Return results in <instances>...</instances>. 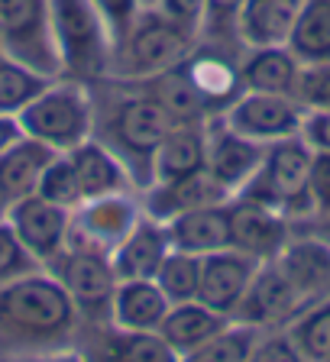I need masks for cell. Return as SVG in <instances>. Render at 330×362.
I'll return each mask as SVG.
<instances>
[{
	"label": "cell",
	"mask_w": 330,
	"mask_h": 362,
	"mask_svg": "<svg viewBox=\"0 0 330 362\" xmlns=\"http://www.w3.org/2000/svg\"><path fill=\"white\" fill-rule=\"evenodd\" d=\"M246 362H308V359H305L301 349L292 343L288 330H269L266 337L259 333V339H256V346Z\"/></svg>",
	"instance_id": "38"
},
{
	"label": "cell",
	"mask_w": 330,
	"mask_h": 362,
	"mask_svg": "<svg viewBox=\"0 0 330 362\" xmlns=\"http://www.w3.org/2000/svg\"><path fill=\"white\" fill-rule=\"evenodd\" d=\"M185 49H188L185 26L165 20H149L130 36L127 52L140 71H156V68H165L169 62H175Z\"/></svg>",
	"instance_id": "22"
},
{
	"label": "cell",
	"mask_w": 330,
	"mask_h": 362,
	"mask_svg": "<svg viewBox=\"0 0 330 362\" xmlns=\"http://www.w3.org/2000/svg\"><path fill=\"white\" fill-rule=\"evenodd\" d=\"M285 220L272 207L253 201H240L237 207H230V246L246 256L272 262L285 249Z\"/></svg>",
	"instance_id": "10"
},
{
	"label": "cell",
	"mask_w": 330,
	"mask_h": 362,
	"mask_svg": "<svg viewBox=\"0 0 330 362\" xmlns=\"http://www.w3.org/2000/svg\"><path fill=\"white\" fill-rule=\"evenodd\" d=\"M156 285L169 298V304H185L198 301V285H201V256L195 252H181V249H169V256L162 259L156 272Z\"/></svg>",
	"instance_id": "30"
},
{
	"label": "cell",
	"mask_w": 330,
	"mask_h": 362,
	"mask_svg": "<svg viewBox=\"0 0 330 362\" xmlns=\"http://www.w3.org/2000/svg\"><path fill=\"white\" fill-rule=\"evenodd\" d=\"M78 310L49 272H30L0 285V353L33 356L68 349L78 330Z\"/></svg>",
	"instance_id": "1"
},
{
	"label": "cell",
	"mask_w": 330,
	"mask_h": 362,
	"mask_svg": "<svg viewBox=\"0 0 330 362\" xmlns=\"http://www.w3.org/2000/svg\"><path fill=\"white\" fill-rule=\"evenodd\" d=\"M172 129H175V120L152 98L127 100L120 117H117V133H120L123 146L130 152H136V156H152Z\"/></svg>",
	"instance_id": "18"
},
{
	"label": "cell",
	"mask_w": 330,
	"mask_h": 362,
	"mask_svg": "<svg viewBox=\"0 0 330 362\" xmlns=\"http://www.w3.org/2000/svg\"><path fill=\"white\" fill-rule=\"evenodd\" d=\"M169 230L159 223H140L136 220L133 230L123 236L117 246L110 249V265L117 281L123 279H156L162 259L169 256Z\"/></svg>",
	"instance_id": "12"
},
{
	"label": "cell",
	"mask_w": 330,
	"mask_h": 362,
	"mask_svg": "<svg viewBox=\"0 0 330 362\" xmlns=\"http://www.w3.org/2000/svg\"><path fill=\"white\" fill-rule=\"evenodd\" d=\"M49 275L65 288L72 298L78 317L88 324L110 320V301L117 291V275L107 252L81 246H65L59 256L49 262Z\"/></svg>",
	"instance_id": "3"
},
{
	"label": "cell",
	"mask_w": 330,
	"mask_h": 362,
	"mask_svg": "<svg viewBox=\"0 0 330 362\" xmlns=\"http://www.w3.org/2000/svg\"><path fill=\"white\" fill-rule=\"evenodd\" d=\"M259 333L263 330L233 320L217 337L204 339L201 346H195L191 353L181 356V362H246L256 346V339H259Z\"/></svg>",
	"instance_id": "31"
},
{
	"label": "cell",
	"mask_w": 330,
	"mask_h": 362,
	"mask_svg": "<svg viewBox=\"0 0 330 362\" xmlns=\"http://www.w3.org/2000/svg\"><path fill=\"white\" fill-rule=\"evenodd\" d=\"M36 194L42 197V201L55 204V207H65V211L84 201L78 175H75V168H72V158H52V162H49V168H45L42 178H39Z\"/></svg>",
	"instance_id": "33"
},
{
	"label": "cell",
	"mask_w": 330,
	"mask_h": 362,
	"mask_svg": "<svg viewBox=\"0 0 330 362\" xmlns=\"http://www.w3.org/2000/svg\"><path fill=\"white\" fill-rule=\"evenodd\" d=\"M45 0H0V36L20 52H42Z\"/></svg>",
	"instance_id": "27"
},
{
	"label": "cell",
	"mask_w": 330,
	"mask_h": 362,
	"mask_svg": "<svg viewBox=\"0 0 330 362\" xmlns=\"http://www.w3.org/2000/svg\"><path fill=\"white\" fill-rule=\"evenodd\" d=\"M305 123L301 104L288 94H249L230 110V129L246 139H285Z\"/></svg>",
	"instance_id": "8"
},
{
	"label": "cell",
	"mask_w": 330,
	"mask_h": 362,
	"mask_svg": "<svg viewBox=\"0 0 330 362\" xmlns=\"http://www.w3.org/2000/svg\"><path fill=\"white\" fill-rule=\"evenodd\" d=\"M233 320L227 314H217V310L204 308L201 301H185V304H172L165 320L159 324V333L169 346L178 356L191 353L195 346H201L204 339L217 337L224 327H230Z\"/></svg>",
	"instance_id": "17"
},
{
	"label": "cell",
	"mask_w": 330,
	"mask_h": 362,
	"mask_svg": "<svg viewBox=\"0 0 330 362\" xmlns=\"http://www.w3.org/2000/svg\"><path fill=\"white\" fill-rule=\"evenodd\" d=\"M272 262L285 272V279L298 288L308 304L327 298L330 291V246L324 240H298L285 243Z\"/></svg>",
	"instance_id": "16"
},
{
	"label": "cell",
	"mask_w": 330,
	"mask_h": 362,
	"mask_svg": "<svg viewBox=\"0 0 330 362\" xmlns=\"http://www.w3.org/2000/svg\"><path fill=\"white\" fill-rule=\"evenodd\" d=\"M259 265H263L259 259L246 256V252H240V249H233V246L201 256L198 301H201L204 308L217 310V314L233 317V310H237L240 298L246 294V288Z\"/></svg>",
	"instance_id": "6"
},
{
	"label": "cell",
	"mask_w": 330,
	"mask_h": 362,
	"mask_svg": "<svg viewBox=\"0 0 330 362\" xmlns=\"http://www.w3.org/2000/svg\"><path fill=\"white\" fill-rule=\"evenodd\" d=\"M224 201H227L224 185L210 172H198L181 181H172V185H162V191L152 197V214L172 220L185 211H198V207H210V204H224Z\"/></svg>",
	"instance_id": "23"
},
{
	"label": "cell",
	"mask_w": 330,
	"mask_h": 362,
	"mask_svg": "<svg viewBox=\"0 0 330 362\" xmlns=\"http://www.w3.org/2000/svg\"><path fill=\"white\" fill-rule=\"evenodd\" d=\"M305 0H243V36L256 49L285 45Z\"/></svg>",
	"instance_id": "20"
},
{
	"label": "cell",
	"mask_w": 330,
	"mask_h": 362,
	"mask_svg": "<svg viewBox=\"0 0 330 362\" xmlns=\"http://www.w3.org/2000/svg\"><path fill=\"white\" fill-rule=\"evenodd\" d=\"M292 98L311 110H330V62H311L298 68Z\"/></svg>",
	"instance_id": "36"
},
{
	"label": "cell",
	"mask_w": 330,
	"mask_h": 362,
	"mask_svg": "<svg viewBox=\"0 0 330 362\" xmlns=\"http://www.w3.org/2000/svg\"><path fill=\"white\" fill-rule=\"evenodd\" d=\"M36 269H39V262L16 240L13 226L0 220V285H7V281L20 279V275H30Z\"/></svg>",
	"instance_id": "37"
},
{
	"label": "cell",
	"mask_w": 330,
	"mask_h": 362,
	"mask_svg": "<svg viewBox=\"0 0 330 362\" xmlns=\"http://www.w3.org/2000/svg\"><path fill=\"white\" fill-rule=\"evenodd\" d=\"M301 129H305V143L311 149L330 152V110H311L301 123Z\"/></svg>",
	"instance_id": "40"
},
{
	"label": "cell",
	"mask_w": 330,
	"mask_h": 362,
	"mask_svg": "<svg viewBox=\"0 0 330 362\" xmlns=\"http://www.w3.org/2000/svg\"><path fill=\"white\" fill-rule=\"evenodd\" d=\"M165 10L178 26H191V23L201 16L204 0H165Z\"/></svg>",
	"instance_id": "41"
},
{
	"label": "cell",
	"mask_w": 330,
	"mask_h": 362,
	"mask_svg": "<svg viewBox=\"0 0 330 362\" xmlns=\"http://www.w3.org/2000/svg\"><path fill=\"white\" fill-rule=\"evenodd\" d=\"M10 226L16 240L26 246L39 265H49L68 243V214L65 207L42 201L39 194H30L23 201L10 204Z\"/></svg>",
	"instance_id": "7"
},
{
	"label": "cell",
	"mask_w": 330,
	"mask_h": 362,
	"mask_svg": "<svg viewBox=\"0 0 330 362\" xmlns=\"http://www.w3.org/2000/svg\"><path fill=\"white\" fill-rule=\"evenodd\" d=\"M55 36L72 71H94L101 65V30L88 0H52Z\"/></svg>",
	"instance_id": "9"
},
{
	"label": "cell",
	"mask_w": 330,
	"mask_h": 362,
	"mask_svg": "<svg viewBox=\"0 0 330 362\" xmlns=\"http://www.w3.org/2000/svg\"><path fill=\"white\" fill-rule=\"evenodd\" d=\"M20 129L52 149H75L88 133V104L78 90H42L20 110Z\"/></svg>",
	"instance_id": "5"
},
{
	"label": "cell",
	"mask_w": 330,
	"mask_h": 362,
	"mask_svg": "<svg viewBox=\"0 0 330 362\" xmlns=\"http://www.w3.org/2000/svg\"><path fill=\"white\" fill-rule=\"evenodd\" d=\"M88 362H181L159 330H120L113 327L101 337L98 353H84Z\"/></svg>",
	"instance_id": "19"
},
{
	"label": "cell",
	"mask_w": 330,
	"mask_h": 362,
	"mask_svg": "<svg viewBox=\"0 0 330 362\" xmlns=\"http://www.w3.org/2000/svg\"><path fill=\"white\" fill-rule=\"evenodd\" d=\"M169 308L156 279H123L110 301V324L120 330H159Z\"/></svg>",
	"instance_id": "15"
},
{
	"label": "cell",
	"mask_w": 330,
	"mask_h": 362,
	"mask_svg": "<svg viewBox=\"0 0 330 362\" xmlns=\"http://www.w3.org/2000/svg\"><path fill=\"white\" fill-rule=\"evenodd\" d=\"M285 45L305 65L330 62V0H305Z\"/></svg>",
	"instance_id": "26"
},
{
	"label": "cell",
	"mask_w": 330,
	"mask_h": 362,
	"mask_svg": "<svg viewBox=\"0 0 330 362\" xmlns=\"http://www.w3.org/2000/svg\"><path fill=\"white\" fill-rule=\"evenodd\" d=\"M188 81L201 100H227L237 90V71L220 59H198L188 68Z\"/></svg>",
	"instance_id": "34"
},
{
	"label": "cell",
	"mask_w": 330,
	"mask_h": 362,
	"mask_svg": "<svg viewBox=\"0 0 330 362\" xmlns=\"http://www.w3.org/2000/svg\"><path fill=\"white\" fill-rule=\"evenodd\" d=\"M259 165H263V152H259L256 139H246V136L233 133V129L220 133L207 152V172L227 191L243 185L246 178H253L259 172Z\"/></svg>",
	"instance_id": "21"
},
{
	"label": "cell",
	"mask_w": 330,
	"mask_h": 362,
	"mask_svg": "<svg viewBox=\"0 0 330 362\" xmlns=\"http://www.w3.org/2000/svg\"><path fill=\"white\" fill-rule=\"evenodd\" d=\"M308 194L317 214H330V152H321V149L311 152Z\"/></svg>",
	"instance_id": "39"
},
{
	"label": "cell",
	"mask_w": 330,
	"mask_h": 362,
	"mask_svg": "<svg viewBox=\"0 0 330 362\" xmlns=\"http://www.w3.org/2000/svg\"><path fill=\"white\" fill-rule=\"evenodd\" d=\"M52 146L39 143V139H16L13 146L0 152V201L16 204L23 197L36 194L39 178L52 162Z\"/></svg>",
	"instance_id": "14"
},
{
	"label": "cell",
	"mask_w": 330,
	"mask_h": 362,
	"mask_svg": "<svg viewBox=\"0 0 330 362\" xmlns=\"http://www.w3.org/2000/svg\"><path fill=\"white\" fill-rule=\"evenodd\" d=\"M308 168H311V146L298 136L275 139L259 175L253 178V188L243 194V201L263 204L272 211L308 214L314 211L308 194Z\"/></svg>",
	"instance_id": "2"
},
{
	"label": "cell",
	"mask_w": 330,
	"mask_h": 362,
	"mask_svg": "<svg viewBox=\"0 0 330 362\" xmlns=\"http://www.w3.org/2000/svg\"><path fill=\"white\" fill-rule=\"evenodd\" d=\"M4 214H7V204L0 201V220H4Z\"/></svg>",
	"instance_id": "46"
},
{
	"label": "cell",
	"mask_w": 330,
	"mask_h": 362,
	"mask_svg": "<svg viewBox=\"0 0 330 362\" xmlns=\"http://www.w3.org/2000/svg\"><path fill=\"white\" fill-rule=\"evenodd\" d=\"M207 4H210V13L214 16H227L237 7H243V0H207Z\"/></svg>",
	"instance_id": "45"
},
{
	"label": "cell",
	"mask_w": 330,
	"mask_h": 362,
	"mask_svg": "<svg viewBox=\"0 0 330 362\" xmlns=\"http://www.w3.org/2000/svg\"><path fill=\"white\" fill-rule=\"evenodd\" d=\"M305 308H308V301L285 279V272L275 262H263L256 269L253 281H249L246 294L240 298L230 320L256 327V330H278V327L292 324Z\"/></svg>",
	"instance_id": "4"
},
{
	"label": "cell",
	"mask_w": 330,
	"mask_h": 362,
	"mask_svg": "<svg viewBox=\"0 0 330 362\" xmlns=\"http://www.w3.org/2000/svg\"><path fill=\"white\" fill-rule=\"evenodd\" d=\"M204 165V139L188 127H178L165 136L156 149L152 168H156L159 185H172L188 175H198Z\"/></svg>",
	"instance_id": "25"
},
{
	"label": "cell",
	"mask_w": 330,
	"mask_h": 362,
	"mask_svg": "<svg viewBox=\"0 0 330 362\" xmlns=\"http://www.w3.org/2000/svg\"><path fill=\"white\" fill-rule=\"evenodd\" d=\"M133 223H136V211L130 201H123V197H117V194L94 197V201H88V207L78 214L75 236H81V240L65 243V246L98 249V252L110 256V249L133 230Z\"/></svg>",
	"instance_id": "11"
},
{
	"label": "cell",
	"mask_w": 330,
	"mask_h": 362,
	"mask_svg": "<svg viewBox=\"0 0 330 362\" xmlns=\"http://www.w3.org/2000/svg\"><path fill=\"white\" fill-rule=\"evenodd\" d=\"M101 7H104V13L110 16V23L120 30V26H127L130 16H133V0H98Z\"/></svg>",
	"instance_id": "43"
},
{
	"label": "cell",
	"mask_w": 330,
	"mask_h": 362,
	"mask_svg": "<svg viewBox=\"0 0 330 362\" xmlns=\"http://www.w3.org/2000/svg\"><path fill=\"white\" fill-rule=\"evenodd\" d=\"M288 337L308 362H330V294L295 317L288 324Z\"/></svg>",
	"instance_id": "29"
},
{
	"label": "cell",
	"mask_w": 330,
	"mask_h": 362,
	"mask_svg": "<svg viewBox=\"0 0 330 362\" xmlns=\"http://www.w3.org/2000/svg\"><path fill=\"white\" fill-rule=\"evenodd\" d=\"M16 139H20V123L10 120V113H0V152L13 146Z\"/></svg>",
	"instance_id": "44"
},
{
	"label": "cell",
	"mask_w": 330,
	"mask_h": 362,
	"mask_svg": "<svg viewBox=\"0 0 330 362\" xmlns=\"http://www.w3.org/2000/svg\"><path fill=\"white\" fill-rule=\"evenodd\" d=\"M7 362H88L81 349H52V353L33 356H7Z\"/></svg>",
	"instance_id": "42"
},
{
	"label": "cell",
	"mask_w": 330,
	"mask_h": 362,
	"mask_svg": "<svg viewBox=\"0 0 330 362\" xmlns=\"http://www.w3.org/2000/svg\"><path fill=\"white\" fill-rule=\"evenodd\" d=\"M172 249L207 256L217 249L230 246V207L227 204H210L198 211H185L165 223Z\"/></svg>",
	"instance_id": "13"
},
{
	"label": "cell",
	"mask_w": 330,
	"mask_h": 362,
	"mask_svg": "<svg viewBox=\"0 0 330 362\" xmlns=\"http://www.w3.org/2000/svg\"><path fill=\"white\" fill-rule=\"evenodd\" d=\"M68 158H72V168H75V175H78L84 201H94V197H107V194H117V191H120L123 172L101 146L78 143Z\"/></svg>",
	"instance_id": "28"
},
{
	"label": "cell",
	"mask_w": 330,
	"mask_h": 362,
	"mask_svg": "<svg viewBox=\"0 0 330 362\" xmlns=\"http://www.w3.org/2000/svg\"><path fill=\"white\" fill-rule=\"evenodd\" d=\"M295 78H298V59L285 45L256 49V55L243 68V81L256 94H288L292 98Z\"/></svg>",
	"instance_id": "24"
},
{
	"label": "cell",
	"mask_w": 330,
	"mask_h": 362,
	"mask_svg": "<svg viewBox=\"0 0 330 362\" xmlns=\"http://www.w3.org/2000/svg\"><path fill=\"white\" fill-rule=\"evenodd\" d=\"M42 90H45V81L36 71L16 65V62L0 59V113L23 110V107L33 104Z\"/></svg>",
	"instance_id": "32"
},
{
	"label": "cell",
	"mask_w": 330,
	"mask_h": 362,
	"mask_svg": "<svg viewBox=\"0 0 330 362\" xmlns=\"http://www.w3.org/2000/svg\"><path fill=\"white\" fill-rule=\"evenodd\" d=\"M152 100H159V104L169 110V117H172V120H181V123L195 120L198 113H201V104H204L188 78H162V81L156 84V98Z\"/></svg>",
	"instance_id": "35"
}]
</instances>
